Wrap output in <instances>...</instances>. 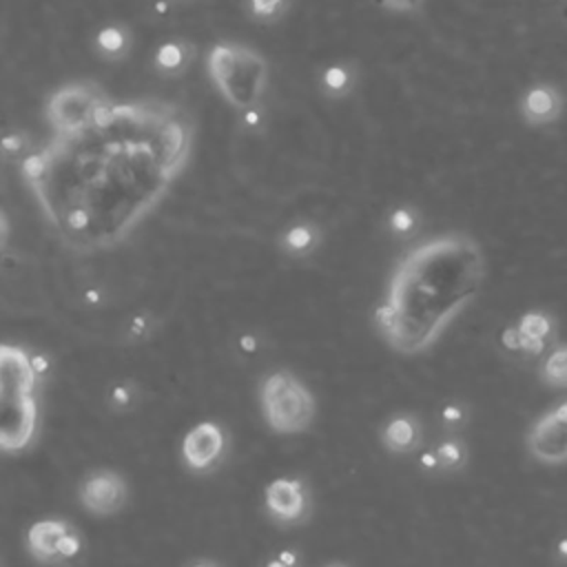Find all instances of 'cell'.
Returning <instances> with one entry per match:
<instances>
[{
  "label": "cell",
  "instance_id": "1",
  "mask_svg": "<svg viewBox=\"0 0 567 567\" xmlns=\"http://www.w3.org/2000/svg\"><path fill=\"white\" fill-rule=\"evenodd\" d=\"M193 137V120L175 102L111 97L80 126L51 131L20 171L60 241L97 252L124 241L166 197Z\"/></svg>",
  "mask_w": 567,
  "mask_h": 567
},
{
  "label": "cell",
  "instance_id": "2",
  "mask_svg": "<svg viewBox=\"0 0 567 567\" xmlns=\"http://www.w3.org/2000/svg\"><path fill=\"white\" fill-rule=\"evenodd\" d=\"M485 272V252L465 233L414 244L394 264L374 310L381 339L405 357L425 352L474 301Z\"/></svg>",
  "mask_w": 567,
  "mask_h": 567
},
{
  "label": "cell",
  "instance_id": "3",
  "mask_svg": "<svg viewBox=\"0 0 567 567\" xmlns=\"http://www.w3.org/2000/svg\"><path fill=\"white\" fill-rule=\"evenodd\" d=\"M44 372L22 346L0 348V445L4 452L27 450L38 432V385Z\"/></svg>",
  "mask_w": 567,
  "mask_h": 567
},
{
  "label": "cell",
  "instance_id": "4",
  "mask_svg": "<svg viewBox=\"0 0 567 567\" xmlns=\"http://www.w3.org/2000/svg\"><path fill=\"white\" fill-rule=\"evenodd\" d=\"M206 71L219 95L237 111L259 106L268 89L266 58L241 42H217L206 55Z\"/></svg>",
  "mask_w": 567,
  "mask_h": 567
},
{
  "label": "cell",
  "instance_id": "5",
  "mask_svg": "<svg viewBox=\"0 0 567 567\" xmlns=\"http://www.w3.org/2000/svg\"><path fill=\"white\" fill-rule=\"evenodd\" d=\"M259 403L268 427L277 434H301L317 414L312 392L288 370L270 372L261 381Z\"/></svg>",
  "mask_w": 567,
  "mask_h": 567
},
{
  "label": "cell",
  "instance_id": "6",
  "mask_svg": "<svg viewBox=\"0 0 567 567\" xmlns=\"http://www.w3.org/2000/svg\"><path fill=\"white\" fill-rule=\"evenodd\" d=\"M109 97V93L95 82H69L58 86L47 104L44 117L51 131H66L86 122Z\"/></svg>",
  "mask_w": 567,
  "mask_h": 567
},
{
  "label": "cell",
  "instance_id": "7",
  "mask_svg": "<svg viewBox=\"0 0 567 567\" xmlns=\"http://www.w3.org/2000/svg\"><path fill=\"white\" fill-rule=\"evenodd\" d=\"M529 456L540 465L567 463V401L540 414L525 439Z\"/></svg>",
  "mask_w": 567,
  "mask_h": 567
},
{
  "label": "cell",
  "instance_id": "8",
  "mask_svg": "<svg viewBox=\"0 0 567 567\" xmlns=\"http://www.w3.org/2000/svg\"><path fill=\"white\" fill-rule=\"evenodd\" d=\"M27 547L40 563H64L78 556L82 543L78 532L60 518H44L29 527Z\"/></svg>",
  "mask_w": 567,
  "mask_h": 567
},
{
  "label": "cell",
  "instance_id": "9",
  "mask_svg": "<svg viewBox=\"0 0 567 567\" xmlns=\"http://www.w3.org/2000/svg\"><path fill=\"white\" fill-rule=\"evenodd\" d=\"M128 498L126 481L113 470H95L80 485V503L95 516L117 514Z\"/></svg>",
  "mask_w": 567,
  "mask_h": 567
},
{
  "label": "cell",
  "instance_id": "10",
  "mask_svg": "<svg viewBox=\"0 0 567 567\" xmlns=\"http://www.w3.org/2000/svg\"><path fill=\"white\" fill-rule=\"evenodd\" d=\"M266 509L279 523H301L310 512V494L301 478L281 476L266 485Z\"/></svg>",
  "mask_w": 567,
  "mask_h": 567
},
{
  "label": "cell",
  "instance_id": "11",
  "mask_svg": "<svg viewBox=\"0 0 567 567\" xmlns=\"http://www.w3.org/2000/svg\"><path fill=\"white\" fill-rule=\"evenodd\" d=\"M224 447V430L213 421H202L186 432L182 441V458L193 472H206L221 458Z\"/></svg>",
  "mask_w": 567,
  "mask_h": 567
},
{
  "label": "cell",
  "instance_id": "12",
  "mask_svg": "<svg viewBox=\"0 0 567 567\" xmlns=\"http://www.w3.org/2000/svg\"><path fill=\"white\" fill-rule=\"evenodd\" d=\"M518 111L529 126H549L563 115L565 95L551 82H536L523 91Z\"/></svg>",
  "mask_w": 567,
  "mask_h": 567
},
{
  "label": "cell",
  "instance_id": "13",
  "mask_svg": "<svg viewBox=\"0 0 567 567\" xmlns=\"http://www.w3.org/2000/svg\"><path fill=\"white\" fill-rule=\"evenodd\" d=\"M381 441H383L385 450H390L394 454L414 452L423 441L421 421L414 414H396L383 425Z\"/></svg>",
  "mask_w": 567,
  "mask_h": 567
},
{
  "label": "cell",
  "instance_id": "14",
  "mask_svg": "<svg viewBox=\"0 0 567 567\" xmlns=\"http://www.w3.org/2000/svg\"><path fill=\"white\" fill-rule=\"evenodd\" d=\"M520 332V352L538 354L545 350V343L556 334V319L545 310H529L525 312L518 323Z\"/></svg>",
  "mask_w": 567,
  "mask_h": 567
},
{
  "label": "cell",
  "instance_id": "15",
  "mask_svg": "<svg viewBox=\"0 0 567 567\" xmlns=\"http://www.w3.org/2000/svg\"><path fill=\"white\" fill-rule=\"evenodd\" d=\"M195 55H197V51H195V47L188 40L173 38V40L162 42L155 49L153 64H155V71L159 75H164V78H179V75H184L190 69Z\"/></svg>",
  "mask_w": 567,
  "mask_h": 567
},
{
  "label": "cell",
  "instance_id": "16",
  "mask_svg": "<svg viewBox=\"0 0 567 567\" xmlns=\"http://www.w3.org/2000/svg\"><path fill=\"white\" fill-rule=\"evenodd\" d=\"M93 49L106 62H122L124 58H128V53L133 49L131 29L126 24H117V22L100 27L93 38Z\"/></svg>",
  "mask_w": 567,
  "mask_h": 567
},
{
  "label": "cell",
  "instance_id": "17",
  "mask_svg": "<svg viewBox=\"0 0 567 567\" xmlns=\"http://www.w3.org/2000/svg\"><path fill=\"white\" fill-rule=\"evenodd\" d=\"M357 84V69L350 62H330L319 73V89L323 95L339 100L346 97Z\"/></svg>",
  "mask_w": 567,
  "mask_h": 567
},
{
  "label": "cell",
  "instance_id": "18",
  "mask_svg": "<svg viewBox=\"0 0 567 567\" xmlns=\"http://www.w3.org/2000/svg\"><path fill=\"white\" fill-rule=\"evenodd\" d=\"M319 239H321V235L315 224L297 221L284 233L281 248H284V252H288L292 257H306L319 246Z\"/></svg>",
  "mask_w": 567,
  "mask_h": 567
},
{
  "label": "cell",
  "instance_id": "19",
  "mask_svg": "<svg viewBox=\"0 0 567 567\" xmlns=\"http://www.w3.org/2000/svg\"><path fill=\"white\" fill-rule=\"evenodd\" d=\"M540 379L549 388H567V343L556 346L540 365Z\"/></svg>",
  "mask_w": 567,
  "mask_h": 567
},
{
  "label": "cell",
  "instance_id": "20",
  "mask_svg": "<svg viewBox=\"0 0 567 567\" xmlns=\"http://www.w3.org/2000/svg\"><path fill=\"white\" fill-rule=\"evenodd\" d=\"M434 450L441 463V472H458L467 463V445L456 436L441 441Z\"/></svg>",
  "mask_w": 567,
  "mask_h": 567
},
{
  "label": "cell",
  "instance_id": "21",
  "mask_svg": "<svg viewBox=\"0 0 567 567\" xmlns=\"http://www.w3.org/2000/svg\"><path fill=\"white\" fill-rule=\"evenodd\" d=\"M137 399H140V392L133 383L128 381H122L117 385L111 388L109 392V405L115 410V412H126L131 408L137 405Z\"/></svg>",
  "mask_w": 567,
  "mask_h": 567
},
{
  "label": "cell",
  "instance_id": "22",
  "mask_svg": "<svg viewBox=\"0 0 567 567\" xmlns=\"http://www.w3.org/2000/svg\"><path fill=\"white\" fill-rule=\"evenodd\" d=\"M246 2H248L250 16L261 22L277 20L286 11V4H288V0H246Z\"/></svg>",
  "mask_w": 567,
  "mask_h": 567
},
{
  "label": "cell",
  "instance_id": "23",
  "mask_svg": "<svg viewBox=\"0 0 567 567\" xmlns=\"http://www.w3.org/2000/svg\"><path fill=\"white\" fill-rule=\"evenodd\" d=\"M416 226H419V215H416L412 208H408V206L396 208V210L390 215V228H392V233H396V235H410Z\"/></svg>",
  "mask_w": 567,
  "mask_h": 567
},
{
  "label": "cell",
  "instance_id": "24",
  "mask_svg": "<svg viewBox=\"0 0 567 567\" xmlns=\"http://www.w3.org/2000/svg\"><path fill=\"white\" fill-rule=\"evenodd\" d=\"M467 419H470V410L463 403H447L441 408V423L450 430L463 427L467 423Z\"/></svg>",
  "mask_w": 567,
  "mask_h": 567
},
{
  "label": "cell",
  "instance_id": "25",
  "mask_svg": "<svg viewBox=\"0 0 567 567\" xmlns=\"http://www.w3.org/2000/svg\"><path fill=\"white\" fill-rule=\"evenodd\" d=\"M425 0H379V4L392 13H416Z\"/></svg>",
  "mask_w": 567,
  "mask_h": 567
},
{
  "label": "cell",
  "instance_id": "26",
  "mask_svg": "<svg viewBox=\"0 0 567 567\" xmlns=\"http://www.w3.org/2000/svg\"><path fill=\"white\" fill-rule=\"evenodd\" d=\"M501 341H503V346H505L507 350H512V352H520V332H518V328H516V326H512V328L503 330Z\"/></svg>",
  "mask_w": 567,
  "mask_h": 567
},
{
  "label": "cell",
  "instance_id": "27",
  "mask_svg": "<svg viewBox=\"0 0 567 567\" xmlns=\"http://www.w3.org/2000/svg\"><path fill=\"white\" fill-rule=\"evenodd\" d=\"M421 467L427 472H441V463L436 456V450H427L421 454Z\"/></svg>",
  "mask_w": 567,
  "mask_h": 567
},
{
  "label": "cell",
  "instance_id": "28",
  "mask_svg": "<svg viewBox=\"0 0 567 567\" xmlns=\"http://www.w3.org/2000/svg\"><path fill=\"white\" fill-rule=\"evenodd\" d=\"M551 554H554V560H556V563H567V534L560 536V538L554 543Z\"/></svg>",
  "mask_w": 567,
  "mask_h": 567
},
{
  "label": "cell",
  "instance_id": "29",
  "mask_svg": "<svg viewBox=\"0 0 567 567\" xmlns=\"http://www.w3.org/2000/svg\"><path fill=\"white\" fill-rule=\"evenodd\" d=\"M22 144H24V142H22V133H11V135L4 137L2 148H4V153H13V151H20Z\"/></svg>",
  "mask_w": 567,
  "mask_h": 567
}]
</instances>
